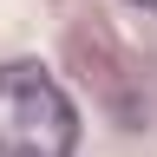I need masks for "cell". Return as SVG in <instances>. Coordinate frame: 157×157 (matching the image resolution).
I'll list each match as a JSON object with an SVG mask.
<instances>
[{"instance_id":"1","label":"cell","mask_w":157,"mask_h":157,"mask_svg":"<svg viewBox=\"0 0 157 157\" xmlns=\"http://www.w3.org/2000/svg\"><path fill=\"white\" fill-rule=\"evenodd\" d=\"M72 151L78 111L52 85V72L33 59L0 66V157H72Z\"/></svg>"},{"instance_id":"2","label":"cell","mask_w":157,"mask_h":157,"mask_svg":"<svg viewBox=\"0 0 157 157\" xmlns=\"http://www.w3.org/2000/svg\"><path fill=\"white\" fill-rule=\"evenodd\" d=\"M137 7H151V13H157V0H137Z\"/></svg>"}]
</instances>
